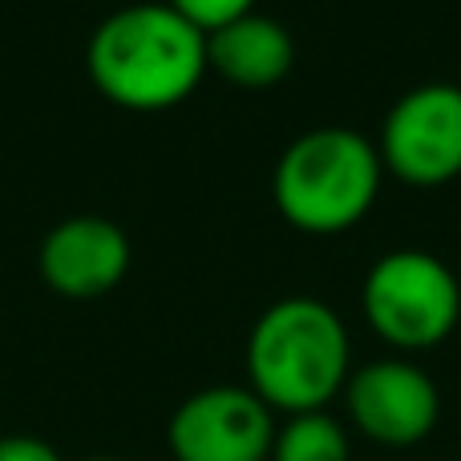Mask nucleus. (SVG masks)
I'll return each instance as SVG.
<instances>
[{"instance_id":"39448f33","label":"nucleus","mask_w":461,"mask_h":461,"mask_svg":"<svg viewBox=\"0 0 461 461\" xmlns=\"http://www.w3.org/2000/svg\"><path fill=\"white\" fill-rule=\"evenodd\" d=\"M381 167L409 186H446L461 175V86L425 81L397 97L381 126Z\"/></svg>"},{"instance_id":"20e7f679","label":"nucleus","mask_w":461,"mask_h":461,"mask_svg":"<svg viewBox=\"0 0 461 461\" xmlns=\"http://www.w3.org/2000/svg\"><path fill=\"white\" fill-rule=\"evenodd\" d=\"M365 316L384 344L405 352H425L449 340L461 320L457 276L421 247L389 251L365 276Z\"/></svg>"},{"instance_id":"f257e3e1","label":"nucleus","mask_w":461,"mask_h":461,"mask_svg":"<svg viewBox=\"0 0 461 461\" xmlns=\"http://www.w3.org/2000/svg\"><path fill=\"white\" fill-rule=\"evenodd\" d=\"M86 65L113 105L158 113L186 102L207 77V37L170 5H130L94 29Z\"/></svg>"},{"instance_id":"f03ea898","label":"nucleus","mask_w":461,"mask_h":461,"mask_svg":"<svg viewBox=\"0 0 461 461\" xmlns=\"http://www.w3.org/2000/svg\"><path fill=\"white\" fill-rule=\"evenodd\" d=\"M348 328L328 303L292 295L255 320L247 340V389L271 413H324L348 384Z\"/></svg>"},{"instance_id":"9d476101","label":"nucleus","mask_w":461,"mask_h":461,"mask_svg":"<svg viewBox=\"0 0 461 461\" xmlns=\"http://www.w3.org/2000/svg\"><path fill=\"white\" fill-rule=\"evenodd\" d=\"M348 433L328 413H295L276 429L267 461H348Z\"/></svg>"},{"instance_id":"0eeeda50","label":"nucleus","mask_w":461,"mask_h":461,"mask_svg":"<svg viewBox=\"0 0 461 461\" xmlns=\"http://www.w3.org/2000/svg\"><path fill=\"white\" fill-rule=\"evenodd\" d=\"M348 417L368 441L389 449H405L438 429L441 393L429 373L409 360H373L348 373L344 384Z\"/></svg>"},{"instance_id":"f8f14e48","label":"nucleus","mask_w":461,"mask_h":461,"mask_svg":"<svg viewBox=\"0 0 461 461\" xmlns=\"http://www.w3.org/2000/svg\"><path fill=\"white\" fill-rule=\"evenodd\" d=\"M0 461H61V454L41 438L8 433V438H0Z\"/></svg>"},{"instance_id":"9b49d317","label":"nucleus","mask_w":461,"mask_h":461,"mask_svg":"<svg viewBox=\"0 0 461 461\" xmlns=\"http://www.w3.org/2000/svg\"><path fill=\"white\" fill-rule=\"evenodd\" d=\"M183 21H191L194 29L207 37V32L223 29V24L239 21V16L255 13V0H167Z\"/></svg>"},{"instance_id":"1a4fd4ad","label":"nucleus","mask_w":461,"mask_h":461,"mask_svg":"<svg viewBox=\"0 0 461 461\" xmlns=\"http://www.w3.org/2000/svg\"><path fill=\"white\" fill-rule=\"evenodd\" d=\"M295 41L276 16L247 13L207 32V69L235 89H271L292 73Z\"/></svg>"},{"instance_id":"423d86ee","label":"nucleus","mask_w":461,"mask_h":461,"mask_svg":"<svg viewBox=\"0 0 461 461\" xmlns=\"http://www.w3.org/2000/svg\"><path fill=\"white\" fill-rule=\"evenodd\" d=\"M167 441L175 461H267L276 417L251 389L211 384L175 409Z\"/></svg>"},{"instance_id":"6e6552de","label":"nucleus","mask_w":461,"mask_h":461,"mask_svg":"<svg viewBox=\"0 0 461 461\" xmlns=\"http://www.w3.org/2000/svg\"><path fill=\"white\" fill-rule=\"evenodd\" d=\"M130 239L113 219L73 215L41 243V279L65 300H97L130 271Z\"/></svg>"},{"instance_id":"ddd939ff","label":"nucleus","mask_w":461,"mask_h":461,"mask_svg":"<svg viewBox=\"0 0 461 461\" xmlns=\"http://www.w3.org/2000/svg\"><path fill=\"white\" fill-rule=\"evenodd\" d=\"M86 461H118V457H86Z\"/></svg>"},{"instance_id":"7ed1b4c3","label":"nucleus","mask_w":461,"mask_h":461,"mask_svg":"<svg viewBox=\"0 0 461 461\" xmlns=\"http://www.w3.org/2000/svg\"><path fill=\"white\" fill-rule=\"evenodd\" d=\"M381 178V154L365 134L348 126H320L279 154L271 199L303 235H340L373 211Z\"/></svg>"}]
</instances>
